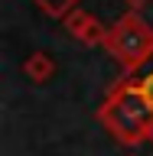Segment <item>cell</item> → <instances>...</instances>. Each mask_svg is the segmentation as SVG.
I'll return each mask as SVG.
<instances>
[{
    "label": "cell",
    "mask_w": 153,
    "mask_h": 156,
    "mask_svg": "<svg viewBox=\"0 0 153 156\" xmlns=\"http://www.w3.org/2000/svg\"><path fill=\"white\" fill-rule=\"evenodd\" d=\"M104 52L114 58L124 72H134L153 55V26L144 20V13L124 10L111 23L104 39Z\"/></svg>",
    "instance_id": "cell-1"
},
{
    "label": "cell",
    "mask_w": 153,
    "mask_h": 156,
    "mask_svg": "<svg viewBox=\"0 0 153 156\" xmlns=\"http://www.w3.org/2000/svg\"><path fill=\"white\" fill-rule=\"evenodd\" d=\"M62 23H65V33L75 39V42H82V46H88V49H98V46L104 49V39H107V29L111 26H104L95 13H88V10L78 7V10H72Z\"/></svg>",
    "instance_id": "cell-2"
},
{
    "label": "cell",
    "mask_w": 153,
    "mask_h": 156,
    "mask_svg": "<svg viewBox=\"0 0 153 156\" xmlns=\"http://www.w3.org/2000/svg\"><path fill=\"white\" fill-rule=\"evenodd\" d=\"M23 75L33 81V85H46L49 78L56 75V58L49 55V52H42V49H36V52H29L26 58H23Z\"/></svg>",
    "instance_id": "cell-3"
},
{
    "label": "cell",
    "mask_w": 153,
    "mask_h": 156,
    "mask_svg": "<svg viewBox=\"0 0 153 156\" xmlns=\"http://www.w3.org/2000/svg\"><path fill=\"white\" fill-rule=\"evenodd\" d=\"M124 78L130 81V88H134L137 94H140V101L147 104V111H150V117H153V55L147 58L140 68L124 72Z\"/></svg>",
    "instance_id": "cell-4"
},
{
    "label": "cell",
    "mask_w": 153,
    "mask_h": 156,
    "mask_svg": "<svg viewBox=\"0 0 153 156\" xmlns=\"http://www.w3.org/2000/svg\"><path fill=\"white\" fill-rule=\"evenodd\" d=\"M46 16H52V20H65L72 10H78L82 7V0H33Z\"/></svg>",
    "instance_id": "cell-5"
},
{
    "label": "cell",
    "mask_w": 153,
    "mask_h": 156,
    "mask_svg": "<svg viewBox=\"0 0 153 156\" xmlns=\"http://www.w3.org/2000/svg\"><path fill=\"white\" fill-rule=\"evenodd\" d=\"M147 3H150V0H124V7L130 10V13H144Z\"/></svg>",
    "instance_id": "cell-6"
}]
</instances>
